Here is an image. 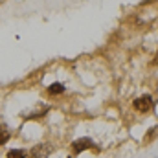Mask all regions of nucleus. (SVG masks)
Instances as JSON below:
<instances>
[{
    "instance_id": "7ed1b4c3",
    "label": "nucleus",
    "mask_w": 158,
    "mask_h": 158,
    "mask_svg": "<svg viewBox=\"0 0 158 158\" xmlns=\"http://www.w3.org/2000/svg\"><path fill=\"white\" fill-rule=\"evenodd\" d=\"M50 153H52V145H46V143L37 145L35 149H31V156L33 158H48Z\"/></svg>"
},
{
    "instance_id": "39448f33",
    "label": "nucleus",
    "mask_w": 158,
    "mask_h": 158,
    "mask_svg": "<svg viewBox=\"0 0 158 158\" xmlns=\"http://www.w3.org/2000/svg\"><path fill=\"white\" fill-rule=\"evenodd\" d=\"M7 158H26V155H24V151H20V149H11V151L7 153Z\"/></svg>"
},
{
    "instance_id": "f257e3e1",
    "label": "nucleus",
    "mask_w": 158,
    "mask_h": 158,
    "mask_svg": "<svg viewBox=\"0 0 158 158\" xmlns=\"http://www.w3.org/2000/svg\"><path fill=\"white\" fill-rule=\"evenodd\" d=\"M153 98L149 96V94H145V96H140V98H136L134 101H132V107L138 110V112H149L151 109H153Z\"/></svg>"
},
{
    "instance_id": "f03ea898",
    "label": "nucleus",
    "mask_w": 158,
    "mask_h": 158,
    "mask_svg": "<svg viewBox=\"0 0 158 158\" xmlns=\"http://www.w3.org/2000/svg\"><path fill=\"white\" fill-rule=\"evenodd\" d=\"M86 149H94L96 153H99V149L92 143L90 138H81V140H77V142L72 143V151H74V153H83V151H86Z\"/></svg>"
},
{
    "instance_id": "20e7f679",
    "label": "nucleus",
    "mask_w": 158,
    "mask_h": 158,
    "mask_svg": "<svg viewBox=\"0 0 158 158\" xmlns=\"http://www.w3.org/2000/svg\"><path fill=\"white\" fill-rule=\"evenodd\" d=\"M48 92H50L52 96L63 94V92H64V85H61V83H53V85H50V86H48Z\"/></svg>"
},
{
    "instance_id": "423d86ee",
    "label": "nucleus",
    "mask_w": 158,
    "mask_h": 158,
    "mask_svg": "<svg viewBox=\"0 0 158 158\" xmlns=\"http://www.w3.org/2000/svg\"><path fill=\"white\" fill-rule=\"evenodd\" d=\"M7 140H9V132L6 129H0V145H4Z\"/></svg>"
}]
</instances>
